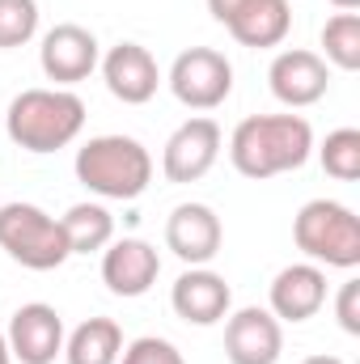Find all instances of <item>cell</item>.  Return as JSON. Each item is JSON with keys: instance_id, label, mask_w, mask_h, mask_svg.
I'll return each instance as SVG.
<instances>
[{"instance_id": "6da1fadb", "label": "cell", "mask_w": 360, "mask_h": 364, "mask_svg": "<svg viewBox=\"0 0 360 364\" xmlns=\"http://www.w3.org/2000/svg\"><path fill=\"white\" fill-rule=\"evenodd\" d=\"M309 153H314V127L301 114H246L229 136L233 170L255 182L301 170Z\"/></svg>"}, {"instance_id": "7a4b0ae2", "label": "cell", "mask_w": 360, "mask_h": 364, "mask_svg": "<svg viewBox=\"0 0 360 364\" xmlns=\"http://www.w3.org/2000/svg\"><path fill=\"white\" fill-rule=\"evenodd\" d=\"M9 140L26 153H60L85 127V102L73 90H21L4 110Z\"/></svg>"}, {"instance_id": "3957f363", "label": "cell", "mask_w": 360, "mask_h": 364, "mask_svg": "<svg viewBox=\"0 0 360 364\" xmlns=\"http://www.w3.org/2000/svg\"><path fill=\"white\" fill-rule=\"evenodd\" d=\"M77 178L102 199H140L153 182V153L136 136H93L77 149Z\"/></svg>"}, {"instance_id": "277c9868", "label": "cell", "mask_w": 360, "mask_h": 364, "mask_svg": "<svg viewBox=\"0 0 360 364\" xmlns=\"http://www.w3.org/2000/svg\"><path fill=\"white\" fill-rule=\"evenodd\" d=\"M292 242L318 267H360V216L339 199H309L292 220Z\"/></svg>"}, {"instance_id": "5b68a950", "label": "cell", "mask_w": 360, "mask_h": 364, "mask_svg": "<svg viewBox=\"0 0 360 364\" xmlns=\"http://www.w3.org/2000/svg\"><path fill=\"white\" fill-rule=\"evenodd\" d=\"M0 250L30 272H55L73 259L64 225L51 212H43L38 203H4L0 208Z\"/></svg>"}, {"instance_id": "8992f818", "label": "cell", "mask_w": 360, "mask_h": 364, "mask_svg": "<svg viewBox=\"0 0 360 364\" xmlns=\"http://www.w3.org/2000/svg\"><path fill=\"white\" fill-rule=\"evenodd\" d=\"M170 93L186 110H216L233 93V64L216 47H186L170 64Z\"/></svg>"}, {"instance_id": "52a82bcc", "label": "cell", "mask_w": 360, "mask_h": 364, "mask_svg": "<svg viewBox=\"0 0 360 364\" xmlns=\"http://www.w3.org/2000/svg\"><path fill=\"white\" fill-rule=\"evenodd\" d=\"M102 60V47L93 38V30L77 26V21H60L43 34V47H38V64L47 73V81H55V90H68V85H81L85 77H93Z\"/></svg>"}, {"instance_id": "ba28073f", "label": "cell", "mask_w": 360, "mask_h": 364, "mask_svg": "<svg viewBox=\"0 0 360 364\" xmlns=\"http://www.w3.org/2000/svg\"><path fill=\"white\" fill-rule=\"evenodd\" d=\"M221 123L208 119V114H195L186 119L182 127H174V136L166 140L162 149V174L170 182H199L221 157Z\"/></svg>"}, {"instance_id": "9c48e42d", "label": "cell", "mask_w": 360, "mask_h": 364, "mask_svg": "<svg viewBox=\"0 0 360 364\" xmlns=\"http://www.w3.org/2000/svg\"><path fill=\"white\" fill-rule=\"evenodd\" d=\"M268 85L275 93V102H284L288 110L314 106L331 90V64L318 51H309V47H288V51H280L271 60Z\"/></svg>"}, {"instance_id": "30bf717a", "label": "cell", "mask_w": 360, "mask_h": 364, "mask_svg": "<svg viewBox=\"0 0 360 364\" xmlns=\"http://www.w3.org/2000/svg\"><path fill=\"white\" fill-rule=\"evenodd\" d=\"M225 356L229 364H280L284 356V322L263 309L246 305L225 318Z\"/></svg>"}, {"instance_id": "8fae6325", "label": "cell", "mask_w": 360, "mask_h": 364, "mask_svg": "<svg viewBox=\"0 0 360 364\" xmlns=\"http://www.w3.org/2000/svg\"><path fill=\"white\" fill-rule=\"evenodd\" d=\"M9 352L21 364H51L64 352V318L47 301H30L9 318Z\"/></svg>"}, {"instance_id": "7c38bea8", "label": "cell", "mask_w": 360, "mask_h": 364, "mask_svg": "<svg viewBox=\"0 0 360 364\" xmlns=\"http://www.w3.org/2000/svg\"><path fill=\"white\" fill-rule=\"evenodd\" d=\"M97 68H102L106 90L115 93L123 106H144L162 85V68H157L153 51L140 47V43H115L97 60Z\"/></svg>"}, {"instance_id": "4fadbf2b", "label": "cell", "mask_w": 360, "mask_h": 364, "mask_svg": "<svg viewBox=\"0 0 360 364\" xmlns=\"http://www.w3.org/2000/svg\"><path fill=\"white\" fill-rule=\"evenodd\" d=\"M221 242H225V229L208 203H179L166 220V246L186 267H208L221 255Z\"/></svg>"}, {"instance_id": "5bb4252c", "label": "cell", "mask_w": 360, "mask_h": 364, "mask_svg": "<svg viewBox=\"0 0 360 364\" xmlns=\"http://www.w3.org/2000/svg\"><path fill=\"white\" fill-rule=\"evenodd\" d=\"M162 275V255L144 237H119L102 250V284L115 296H144Z\"/></svg>"}, {"instance_id": "9a60e30c", "label": "cell", "mask_w": 360, "mask_h": 364, "mask_svg": "<svg viewBox=\"0 0 360 364\" xmlns=\"http://www.w3.org/2000/svg\"><path fill=\"white\" fill-rule=\"evenodd\" d=\"M170 305L191 326H216L229 318L233 292H229L225 275H216L212 267H186L170 288Z\"/></svg>"}, {"instance_id": "2e32d148", "label": "cell", "mask_w": 360, "mask_h": 364, "mask_svg": "<svg viewBox=\"0 0 360 364\" xmlns=\"http://www.w3.org/2000/svg\"><path fill=\"white\" fill-rule=\"evenodd\" d=\"M327 305V272L318 263H292L271 279L268 309L280 322H309Z\"/></svg>"}, {"instance_id": "e0dca14e", "label": "cell", "mask_w": 360, "mask_h": 364, "mask_svg": "<svg viewBox=\"0 0 360 364\" xmlns=\"http://www.w3.org/2000/svg\"><path fill=\"white\" fill-rule=\"evenodd\" d=\"M225 30L242 43V47H255V51H268L280 47L292 30V9L288 0H246L229 21Z\"/></svg>"}, {"instance_id": "ac0fdd59", "label": "cell", "mask_w": 360, "mask_h": 364, "mask_svg": "<svg viewBox=\"0 0 360 364\" xmlns=\"http://www.w3.org/2000/svg\"><path fill=\"white\" fill-rule=\"evenodd\" d=\"M119 356H123V331L115 318H85L64 339L68 364H119Z\"/></svg>"}, {"instance_id": "d6986e66", "label": "cell", "mask_w": 360, "mask_h": 364, "mask_svg": "<svg viewBox=\"0 0 360 364\" xmlns=\"http://www.w3.org/2000/svg\"><path fill=\"white\" fill-rule=\"evenodd\" d=\"M60 225H64L73 255H93V250H106L115 242V216L102 203H73L60 216Z\"/></svg>"}, {"instance_id": "ffe728a7", "label": "cell", "mask_w": 360, "mask_h": 364, "mask_svg": "<svg viewBox=\"0 0 360 364\" xmlns=\"http://www.w3.org/2000/svg\"><path fill=\"white\" fill-rule=\"evenodd\" d=\"M322 60L339 73L360 68V13H335L322 26Z\"/></svg>"}, {"instance_id": "44dd1931", "label": "cell", "mask_w": 360, "mask_h": 364, "mask_svg": "<svg viewBox=\"0 0 360 364\" xmlns=\"http://www.w3.org/2000/svg\"><path fill=\"white\" fill-rule=\"evenodd\" d=\"M318 161L335 182H356L360 178V132L356 127L331 132L322 140V149H318Z\"/></svg>"}, {"instance_id": "7402d4cb", "label": "cell", "mask_w": 360, "mask_h": 364, "mask_svg": "<svg viewBox=\"0 0 360 364\" xmlns=\"http://www.w3.org/2000/svg\"><path fill=\"white\" fill-rule=\"evenodd\" d=\"M38 34V0H0V51L26 47Z\"/></svg>"}, {"instance_id": "603a6c76", "label": "cell", "mask_w": 360, "mask_h": 364, "mask_svg": "<svg viewBox=\"0 0 360 364\" xmlns=\"http://www.w3.org/2000/svg\"><path fill=\"white\" fill-rule=\"evenodd\" d=\"M119 364H186V360H182V352L170 339H162V335H140V339H132V343L123 348Z\"/></svg>"}, {"instance_id": "cb8c5ba5", "label": "cell", "mask_w": 360, "mask_h": 364, "mask_svg": "<svg viewBox=\"0 0 360 364\" xmlns=\"http://www.w3.org/2000/svg\"><path fill=\"white\" fill-rule=\"evenodd\" d=\"M335 318L348 335H360V279H344L335 296Z\"/></svg>"}, {"instance_id": "d4e9b609", "label": "cell", "mask_w": 360, "mask_h": 364, "mask_svg": "<svg viewBox=\"0 0 360 364\" xmlns=\"http://www.w3.org/2000/svg\"><path fill=\"white\" fill-rule=\"evenodd\" d=\"M242 4H246V0H208V13H212L221 26H225V21H229V17H233Z\"/></svg>"}, {"instance_id": "484cf974", "label": "cell", "mask_w": 360, "mask_h": 364, "mask_svg": "<svg viewBox=\"0 0 360 364\" xmlns=\"http://www.w3.org/2000/svg\"><path fill=\"white\" fill-rule=\"evenodd\" d=\"M331 4H335L339 13H356V9H360V0H331Z\"/></svg>"}, {"instance_id": "4316f807", "label": "cell", "mask_w": 360, "mask_h": 364, "mask_svg": "<svg viewBox=\"0 0 360 364\" xmlns=\"http://www.w3.org/2000/svg\"><path fill=\"white\" fill-rule=\"evenodd\" d=\"M0 364H13V352H9V339H4V331H0Z\"/></svg>"}, {"instance_id": "83f0119b", "label": "cell", "mask_w": 360, "mask_h": 364, "mask_svg": "<svg viewBox=\"0 0 360 364\" xmlns=\"http://www.w3.org/2000/svg\"><path fill=\"white\" fill-rule=\"evenodd\" d=\"M301 364H344L339 356H305Z\"/></svg>"}]
</instances>
